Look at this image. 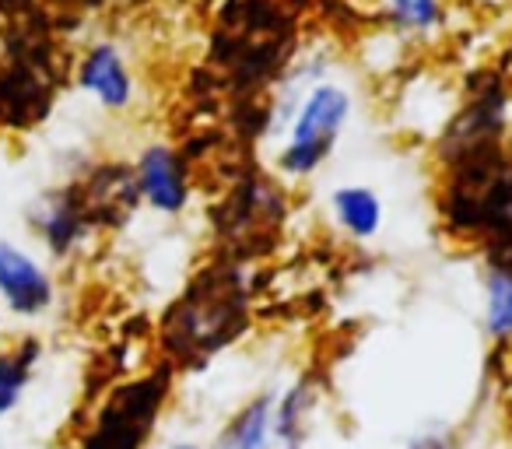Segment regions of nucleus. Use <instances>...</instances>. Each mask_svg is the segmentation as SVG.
Instances as JSON below:
<instances>
[{"label":"nucleus","instance_id":"nucleus-1","mask_svg":"<svg viewBox=\"0 0 512 449\" xmlns=\"http://www.w3.org/2000/svg\"><path fill=\"white\" fill-rule=\"evenodd\" d=\"M249 302L239 274L211 267L190 281L162 320V348L169 369H200L214 351L246 330Z\"/></svg>","mask_w":512,"mask_h":449},{"label":"nucleus","instance_id":"nucleus-2","mask_svg":"<svg viewBox=\"0 0 512 449\" xmlns=\"http://www.w3.org/2000/svg\"><path fill=\"white\" fill-rule=\"evenodd\" d=\"M172 393V369L162 365L113 386L95 407L78 449H144L151 442Z\"/></svg>","mask_w":512,"mask_h":449},{"label":"nucleus","instance_id":"nucleus-3","mask_svg":"<svg viewBox=\"0 0 512 449\" xmlns=\"http://www.w3.org/2000/svg\"><path fill=\"white\" fill-rule=\"evenodd\" d=\"M351 95L341 85H313L288 120V134L281 141L274 165L285 179H309L341 141L351 120Z\"/></svg>","mask_w":512,"mask_h":449},{"label":"nucleus","instance_id":"nucleus-4","mask_svg":"<svg viewBox=\"0 0 512 449\" xmlns=\"http://www.w3.org/2000/svg\"><path fill=\"white\" fill-rule=\"evenodd\" d=\"M313 404L316 393L306 383L285 393H260L221 428L211 449H306Z\"/></svg>","mask_w":512,"mask_h":449},{"label":"nucleus","instance_id":"nucleus-5","mask_svg":"<svg viewBox=\"0 0 512 449\" xmlns=\"http://www.w3.org/2000/svg\"><path fill=\"white\" fill-rule=\"evenodd\" d=\"M134 179L137 190H141V204H148L151 211L176 218L190 207V165L172 144H148L134 162Z\"/></svg>","mask_w":512,"mask_h":449},{"label":"nucleus","instance_id":"nucleus-6","mask_svg":"<svg viewBox=\"0 0 512 449\" xmlns=\"http://www.w3.org/2000/svg\"><path fill=\"white\" fill-rule=\"evenodd\" d=\"M0 299L15 316H43L57 299L46 267L8 239H0Z\"/></svg>","mask_w":512,"mask_h":449},{"label":"nucleus","instance_id":"nucleus-7","mask_svg":"<svg viewBox=\"0 0 512 449\" xmlns=\"http://www.w3.org/2000/svg\"><path fill=\"white\" fill-rule=\"evenodd\" d=\"M78 190V200L92 225H123L141 204V190H137L134 165H99L92 176L85 179Z\"/></svg>","mask_w":512,"mask_h":449},{"label":"nucleus","instance_id":"nucleus-8","mask_svg":"<svg viewBox=\"0 0 512 449\" xmlns=\"http://www.w3.org/2000/svg\"><path fill=\"white\" fill-rule=\"evenodd\" d=\"M78 85L109 113H120V109H127L134 102V78H130L127 64H123L120 50L109 43L85 53V60L78 67Z\"/></svg>","mask_w":512,"mask_h":449},{"label":"nucleus","instance_id":"nucleus-9","mask_svg":"<svg viewBox=\"0 0 512 449\" xmlns=\"http://www.w3.org/2000/svg\"><path fill=\"white\" fill-rule=\"evenodd\" d=\"M32 221H36V232L43 236V243L50 246V253H57V257L74 253V246L88 236V229H95L92 218H88L85 207H81L78 190L50 193V197L39 204Z\"/></svg>","mask_w":512,"mask_h":449},{"label":"nucleus","instance_id":"nucleus-10","mask_svg":"<svg viewBox=\"0 0 512 449\" xmlns=\"http://www.w3.org/2000/svg\"><path fill=\"white\" fill-rule=\"evenodd\" d=\"M330 218H334V225L348 239L369 243V239H376L379 232H383L386 204L372 186L348 183V186H337V190L330 193Z\"/></svg>","mask_w":512,"mask_h":449},{"label":"nucleus","instance_id":"nucleus-11","mask_svg":"<svg viewBox=\"0 0 512 449\" xmlns=\"http://www.w3.org/2000/svg\"><path fill=\"white\" fill-rule=\"evenodd\" d=\"M39 362V344L22 341L15 348L0 351V414H11L22 404L25 390L32 383V372Z\"/></svg>","mask_w":512,"mask_h":449},{"label":"nucleus","instance_id":"nucleus-12","mask_svg":"<svg viewBox=\"0 0 512 449\" xmlns=\"http://www.w3.org/2000/svg\"><path fill=\"white\" fill-rule=\"evenodd\" d=\"M484 330L495 341H512V267L491 264L484 274Z\"/></svg>","mask_w":512,"mask_h":449},{"label":"nucleus","instance_id":"nucleus-13","mask_svg":"<svg viewBox=\"0 0 512 449\" xmlns=\"http://www.w3.org/2000/svg\"><path fill=\"white\" fill-rule=\"evenodd\" d=\"M390 11H393V22L411 32H428L442 22L439 0H390Z\"/></svg>","mask_w":512,"mask_h":449},{"label":"nucleus","instance_id":"nucleus-14","mask_svg":"<svg viewBox=\"0 0 512 449\" xmlns=\"http://www.w3.org/2000/svg\"><path fill=\"white\" fill-rule=\"evenodd\" d=\"M404 449H453V439L449 435H425V439H414Z\"/></svg>","mask_w":512,"mask_h":449},{"label":"nucleus","instance_id":"nucleus-15","mask_svg":"<svg viewBox=\"0 0 512 449\" xmlns=\"http://www.w3.org/2000/svg\"><path fill=\"white\" fill-rule=\"evenodd\" d=\"M165 449H204V446H197V442H172V446H165Z\"/></svg>","mask_w":512,"mask_h":449}]
</instances>
